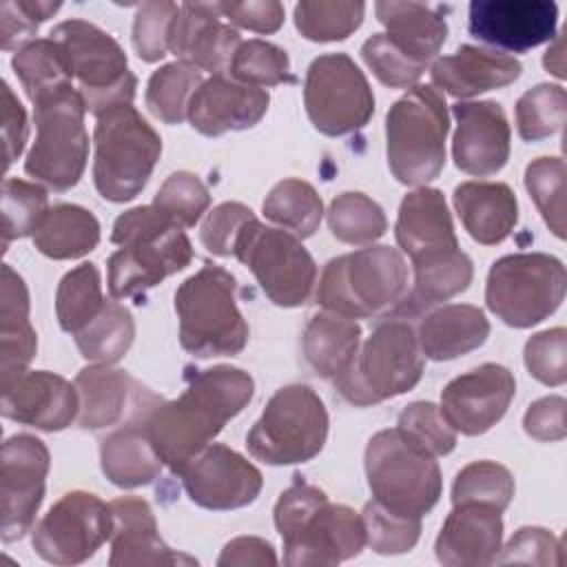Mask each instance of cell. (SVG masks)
Instances as JSON below:
<instances>
[{
	"mask_svg": "<svg viewBox=\"0 0 567 567\" xmlns=\"http://www.w3.org/2000/svg\"><path fill=\"white\" fill-rule=\"evenodd\" d=\"M252 377L233 365H213L190 377L186 390L162 401L137 385L133 410L159 461L173 474L193 461L252 399Z\"/></svg>",
	"mask_w": 567,
	"mask_h": 567,
	"instance_id": "6da1fadb",
	"label": "cell"
},
{
	"mask_svg": "<svg viewBox=\"0 0 567 567\" xmlns=\"http://www.w3.org/2000/svg\"><path fill=\"white\" fill-rule=\"evenodd\" d=\"M401 250L414 266V301L439 303L467 290L472 259L458 248L452 215L441 190L419 186L401 199L394 226Z\"/></svg>",
	"mask_w": 567,
	"mask_h": 567,
	"instance_id": "7a4b0ae2",
	"label": "cell"
},
{
	"mask_svg": "<svg viewBox=\"0 0 567 567\" xmlns=\"http://www.w3.org/2000/svg\"><path fill=\"white\" fill-rule=\"evenodd\" d=\"M111 241L117 246L106 264L113 299L144 295L193 259L184 228L153 204L122 213L113 224Z\"/></svg>",
	"mask_w": 567,
	"mask_h": 567,
	"instance_id": "3957f363",
	"label": "cell"
},
{
	"mask_svg": "<svg viewBox=\"0 0 567 567\" xmlns=\"http://www.w3.org/2000/svg\"><path fill=\"white\" fill-rule=\"evenodd\" d=\"M365 476L372 501L408 518H423L443 489L436 456L399 425L368 441Z\"/></svg>",
	"mask_w": 567,
	"mask_h": 567,
	"instance_id": "277c9868",
	"label": "cell"
},
{
	"mask_svg": "<svg viewBox=\"0 0 567 567\" xmlns=\"http://www.w3.org/2000/svg\"><path fill=\"white\" fill-rule=\"evenodd\" d=\"M179 343L186 352L208 357L239 354L248 343V323L237 308V281L221 266H204L175 290Z\"/></svg>",
	"mask_w": 567,
	"mask_h": 567,
	"instance_id": "5b68a950",
	"label": "cell"
},
{
	"mask_svg": "<svg viewBox=\"0 0 567 567\" xmlns=\"http://www.w3.org/2000/svg\"><path fill=\"white\" fill-rule=\"evenodd\" d=\"M447 104L434 86L416 84L385 115V153L392 175L405 186H425L445 166Z\"/></svg>",
	"mask_w": 567,
	"mask_h": 567,
	"instance_id": "8992f818",
	"label": "cell"
},
{
	"mask_svg": "<svg viewBox=\"0 0 567 567\" xmlns=\"http://www.w3.org/2000/svg\"><path fill=\"white\" fill-rule=\"evenodd\" d=\"M408 288L403 255L390 246H368L326 264L317 303L348 319H365L396 306Z\"/></svg>",
	"mask_w": 567,
	"mask_h": 567,
	"instance_id": "52a82bcc",
	"label": "cell"
},
{
	"mask_svg": "<svg viewBox=\"0 0 567 567\" xmlns=\"http://www.w3.org/2000/svg\"><path fill=\"white\" fill-rule=\"evenodd\" d=\"M93 142V182L97 193L117 204L135 199L162 155L157 131L133 104H120L97 115Z\"/></svg>",
	"mask_w": 567,
	"mask_h": 567,
	"instance_id": "ba28073f",
	"label": "cell"
},
{
	"mask_svg": "<svg viewBox=\"0 0 567 567\" xmlns=\"http://www.w3.org/2000/svg\"><path fill=\"white\" fill-rule=\"evenodd\" d=\"M423 374V354L414 326L403 317L381 321L359 346L352 365L334 379L339 394L359 408L412 390Z\"/></svg>",
	"mask_w": 567,
	"mask_h": 567,
	"instance_id": "9c48e42d",
	"label": "cell"
},
{
	"mask_svg": "<svg viewBox=\"0 0 567 567\" xmlns=\"http://www.w3.org/2000/svg\"><path fill=\"white\" fill-rule=\"evenodd\" d=\"M84 113L78 86L33 102L35 140L24 162L29 177L53 190H69L80 182L89 157Z\"/></svg>",
	"mask_w": 567,
	"mask_h": 567,
	"instance_id": "30bf717a",
	"label": "cell"
},
{
	"mask_svg": "<svg viewBox=\"0 0 567 567\" xmlns=\"http://www.w3.org/2000/svg\"><path fill=\"white\" fill-rule=\"evenodd\" d=\"M328 439V412L319 394L301 383L279 388L246 434L248 452L268 465L315 458Z\"/></svg>",
	"mask_w": 567,
	"mask_h": 567,
	"instance_id": "8fae6325",
	"label": "cell"
},
{
	"mask_svg": "<svg viewBox=\"0 0 567 567\" xmlns=\"http://www.w3.org/2000/svg\"><path fill=\"white\" fill-rule=\"evenodd\" d=\"M567 272L560 259L545 252H516L496 259L487 275V308L512 328H529L558 310Z\"/></svg>",
	"mask_w": 567,
	"mask_h": 567,
	"instance_id": "7c38bea8",
	"label": "cell"
},
{
	"mask_svg": "<svg viewBox=\"0 0 567 567\" xmlns=\"http://www.w3.org/2000/svg\"><path fill=\"white\" fill-rule=\"evenodd\" d=\"M69 58L84 106L95 117L113 106L133 104L137 78L120 42L86 20H64L49 33Z\"/></svg>",
	"mask_w": 567,
	"mask_h": 567,
	"instance_id": "4fadbf2b",
	"label": "cell"
},
{
	"mask_svg": "<svg viewBox=\"0 0 567 567\" xmlns=\"http://www.w3.org/2000/svg\"><path fill=\"white\" fill-rule=\"evenodd\" d=\"M233 257L250 268L275 306L297 308L315 290L317 264L301 239L288 230L268 228L257 217L239 233Z\"/></svg>",
	"mask_w": 567,
	"mask_h": 567,
	"instance_id": "5bb4252c",
	"label": "cell"
},
{
	"mask_svg": "<svg viewBox=\"0 0 567 567\" xmlns=\"http://www.w3.org/2000/svg\"><path fill=\"white\" fill-rule=\"evenodd\" d=\"M303 104L312 126L330 137L363 128L374 113L368 78L346 53H326L310 62Z\"/></svg>",
	"mask_w": 567,
	"mask_h": 567,
	"instance_id": "9a60e30c",
	"label": "cell"
},
{
	"mask_svg": "<svg viewBox=\"0 0 567 567\" xmlns=\"http://www.w3.org/2000/svg\"><path fill=\"white\" fill-rule=\"evenodd\" d=\"M113 518L109 505L91 492L64 494L33 527L31 545L51 565H80L109 538Z\"/></svg>",
	"mask_w": 567,
	"mask_h": 567,
	"instance_id": "2e32d148",
	"label": "cell"
},
{
	"mask_svg": "<svg viewBox=\"0 0 567 567\" xmlns=\"http://www.w3.org/2000/svg\"><path fill=\"white\" fill-rule=\"evenodd\" d=\"M49 450L33 434H13L0 461V532L4 543L22 538L42 505L49 474Z\"/></svg>",
	"mask_w": 567,
	"mask_h": 567,
	"instance_id": "e0dca14e",
	"label": "cell"
},
{
	"mask_svg": "<svg viewBox=\"0 0 567 567\" xmlns=\"http://www.w3.org/2000/svg\"><path fill=\"white\" fill-rule=\"evenodd\" d=\"M279 536L284 540V563L295 567L337 565L365 547L361 514L328 498Z\"/></svg>",
	"mask_w": 567,
	"mask_h": 567,
	"instance_id": "ac0fdd59",
	"label": "cell"
},
{
	"mask_svg": "<svg viewBox=\"0 0 567 567\" xmlns=\"http://www.w3.org/2000/svg\"><path fill=\"white\" fill-rule=\"evenodd\" d=\"M188 498L213 512L250 505L264 485L261 472L239 452L221 443L206 445L179 474Z\"/></svg>",
	"mask_w": 567,
	"mask_h": 567,
	"instance_id": "d6986e66",
	"label": "cell"
},
{
	"mask_svg": "<svg viewBox=\"0 0 567 567\" xmlns=\"http://www.w3.org/2000/svg\"><path fill=\"white\" fill-rule=\"evenodd\" d=\"M514 392L516 381L505 365L483 363L443 388L439 410L454 432L478 436L505 416Z\"/></svg>",
	"mask_w": 567,
	"mask_h": 567,
	"instance_id": "ffe728a7",
	"label": "cell"
},
{
	"mask_svg": "<svg viewBox=\"0 0 567 567\" xmlns=\"http://www.w3.org/2000/svg\"><path fill=\"white\" fill-rule=\"evenodd\" d=\"M558 7L549 0H474L470 33L505 51H529L556 38Z\"/></svg>",
	"mask_w": 567,
	"mask_h": 567,
	"instance_id": "44dd1931",
	"label": "cell"
},
{
	"mask_svg": "<svg viewBox=\"0 0 567 567\" xmlns=\"http://www.w3.org/2000/svg\"><path fill=\"white\" fill-rule=\"evenodd\" d=\"M456 131L452 140V155L456 168L474 177L496 175L509 159L512 131L501 104L456 102L452 106Z\"/></svg>",
	"mask_w": 567,
	"mask_h": 567,
	"instance_id": "7402d4cb",
	"label": "cell"
},
{
	"mask_svg": "<svg viewBox=\"0 0 567 567\" xmlns=\"http://www.w3.org/2000/svg\"><path fill=\"white\" fill-rule=\"evenodd\" d=\"M219 2H184L171 31L168 51L182 62L210 71H228V64L241 44L237 29L221 22Z\"/></svg>",
	"mask_w": 567,
	"mask_h": 567,
	"instance_id": "603a6c76",
	"label": "cell"
},
{
	"mask_svg": "<svg viewBox=\"0 0 567 567\" xmlns=\"http://www.w3.org/2000/svg\"><path fill=\"white\" fill-rule=\"evenodd\" d=\"M270 95L264 89H255L217 73L199 84L188 102L190 126L208 137H217L226 131H244L255 126L268 111Z\"/></svg>",
	"mask_w": 567,
	"mask_h": 567,
	"instance_id": "cb8c5ba5",
	"label": "cell"
},
{
	"mask_svg": "<svg viewBox=\"0 0 567 567\" xmlns=\"http://www.w3.org/2000/svg\"><path fill=\"white\" fill-rule=\"evenodd\" d=\"M78 390L64 377L27 370L2 390V416L44 432H60L78 421Z\"/></svg>",
	"mask_w": 567,
	"mask_h": 567,
	"instance_id": "d4e9b609",
	"label": "cell"
},
{
	"mask_svg": "<svg viewBox=\"0 0 567 567\" xmlns=\"http://www.w3.org/2000/svg\"><path fill=\"white\" fill-rule=\"evenodd\" d=\"M503 518L501 512L465 501L456 503L447 514L434 551L439 563L450 567H483L492 565L501 551Z\"/></svg>",
	"mask_w": 567,
	"mask_h": 567,
	"instance_id": "484cf974",
	"label": "cell"
},
{
	"mask_svg": "<svg viewBox=\"0 0 567 567\" xmlns=\"http://www.w3.org/2000/svg\"><path fill=\"white\" fill-rule=\"evenodd\" d=\"M111 529V567L131 565H193L195 558L175 554L159 536L153 509L137 496H122L109 503Z\"/></svg>",
	"mask_w": 567,
	"mask_h": 567,
	"instance_id": "4316f807",
	"label": "cell"
},
{
	"mask_svg": "<svg viewBox=\"0 0 567 567\" xmlns=\"http://www.w3.org/2000/svg\"><path fill=\"white\" fill-rule=\"evenodd\" d=\"M520 62L498 49L474 44L458 47L452 55L439 58L432 64V84L454 97H472L492 89H501L518 80Z\"/></svg>",
	"mask_w": 567,
	"mask_h": 567,
	"instance_id": "83f0119b",
	"label": "cell"
},
{
	"mask_svg": "<svg viewBox=\"0 0 567 567\" xmlns=\"http://www.w3.org/2000/svg\"><path fill=\"white\" fill-rule=\"evenodd\" d=\"M452 202L467 235L483 246L507 239L518 221L516 195L503 182H463Z\"/></svg>",
	"mask_w": 567,
	"mask_h": 567,
	"instance_id": "f1b7e54d",
	"label": "cell"
},
{
	"mask_svg": "<svg viewBox=\"0 0 567 567\" xmlns=\"http://www.w3.org/2000/svg\"><path fill=\"white\" fill-rule=\"evenodd\" d=\"M414 330L423 357L450 361L481 348L489 337V321L476 306L450 303L427 312Z\"/></svg>",
	"mask_w": 567,
	"mask_h": 567,
	"instance_id": "f546056e",
	"label": "cell"
},
{
	"mask_svg": "<svg viewBox=\"0 0 567 567\" xmlns=\"http://www.w3.org/2000/svg\"><path fill=\"white\" fill-rule=\"evenodd\" d=\"M374 11L385 27L388 40L423 66L436 58L447 38L445 7L423 2H377Z\"/></svg>",
	"mask_w": 567,
	"mask_h": 567,
	"instance_id": "4dcf8cb0",
	"label": "cell"
},
{
	"mask_svg": "<svg viewBox=\"0 0 567 567\" xmlns=\"http://www.w3.org/2000/svg\"><path fill=\"white\" fill-rule=\"evenodd\" d=\"M38 350V337L29 321V290L24 279L9 266H2V301H0V377L7 390L27 372Z\"/></svg>",
	"mask_w": 567,
	"mask_h": 567,
	"instance_id": "1f68e13d",
	"label": "cell"
},
{
	"mask_svg": "<svg viewBox=\"0 0 567 567\" xmlns=\"http://www.w3.org/2000/svg\"><path fill=\"white\" fill-rule=\"evenodd\" d=\"M100 465L104 476L122 487L133 489L153 483L162 472V461L148 441L144 423L133 410V419L106 434L100 443Z\"/></svg>",
	"mask_w": 567,
	"mask_h": 567,
	"instance_id": "d6a6232c",
	"label": "cell"
},
{
	"mask_svg": "<svg viewBox=\"0 0 567 567\" xmlns=\"http://www.w3.org/2000/svg\"><path fill=\"white\" fill-rule=\"evenodd\" d=\"M78 390V425L84 430H104L122 421L126 403L137 383L109 363L82 368L73 381Z\"/></svg>",
	"mask_w": 567,
	"mask_h": 567,
	"instance_id": "836d02e7",
	"label": "cell"
},
{
	"mask_svg": "<svg viewBox=\"0 0 567 567\" xmlns=\"http://www.w3.org/2000/svg\"><path fill=\"white\" fill-rule=\"evenodd\" d=\"M361 346V328L354 319L317 312L303 328L301 348L306 363L323 379H339L354 361Z\"/></svg>",
	"mask_w": 567,
	"mask_h": 567,
	"instance_id": "e575fe53",
	"label": "cell"
},
{
	"mask_svg": "<svg viewBox=\"0 0 567 567\" xmlns=\"http://www.w3.org/2000/svg\"><path fill=\"white\" fill-rule=\"evenodd\" d=\"M35 248L51 259H80L100 241V221L75 204H58L47 210L31 235Z\"/></svg>",
	"mask_w": 567,
	"mask_h": 567,
	"instance_id": "d590c367",
	"label": "cell"
},
{
	"mask_svg": "<svg viewBox=\"0 0 567 567\" xmlns=\"http://www.w3.org/2000/svg\"><path fill=\"white\" fill-rule=\"evenodd\" d=\"M11 66L31 102L73 86V71L62 47L51 38H38L16 51Z\"/></svg>",
	"mask_w": 567,
	"mask_h": 567,
	"instance_id": "8d00e7d4",
	"label": "cell"
},
{
	"mask_svg": "<svg viewBox=\"0 0 567 567\" xmlns=\"http://www.w3.org/2000/svg\"><path fill=\"white\" fill-rule=\"evenodd\" d=\"M264 217L299 239L315 235L323 217V202L312 184L303 179H281L261 204Z\"/></svg>",
	"mask_w": 567,
	"mask_h": 567,
	"instance_id": "74e56055",
	"label": "cell"
},
{
	"mask_svg": "<svg viewBox=\"0 0 567 567\" xmlns=\"http://www.w3.org/2000/svg\"><path fill=\"white\" fill-rule=\"evenodd\" d=\"M73 337L86 361L111 365L128 352L135 337V321L128 308L117 303V299L104 301L102 310Z\"/></svg>",
	"mask_w": 567,
	"mask_h": 567,
	"instance_id": "f35d334b",
	"label": "cell"
},
{
	"mask_svg": "<svg viewBox=\"0 0 567 567\" xmlns=\"http://www.w3.org/2000/svg\"><path fill=\"white\" fill-rule=\"evenodd\" d=\"M202 82L204 78L197 66L182 60L168 62L148 78L146 106L164 124H182L188 113V102Z\"/></svg>",
	"mask_w": 567,
	"mask_h": 567,
	"instance_id": "ab89813d",
	"label": "cell"
},
{
	"mask_svg": "<svg viewBox=\"0 0 567 567\" xmlns=\"http://www.w3.org/2000/svg\"><path fill=\"white\" fill-rule=\"evenodd\" d=\"M332 237L348 246H372L383 237L388 219L383 208L363 193L348 190L332 199L328 210Z\"/></svg>",
	"mask_w": 567,
	"mask_h": 567,
	"instance_id": "60d3db41",
	"label": "cell"
},
{
	"mask_svg": "<svg viewBox=\"0 0 567 567\" xmlns=\"http://www.w3.org/2000/svg\"><path fill=\"white\" fill-rule=\"evenodd\" d=\"M104 306L100 270L95 264H80L69 270L55 292V315L64 332L82 330Z\"/></svg>",
	"mask_w": 567,
	"mask_h": 567,
	"instance_id": "b9f144b4",
	"label": "cell"
},
{
	"mask_svg": "<svg viewBox=\"0 0 567 567\" xmlns=\"http://www.w3.org/2000/svg\"><path fill=\"white\" fill-rule=\"evenodd\" d=\"M228 75L255 89L277 86L295 80L290 73L288 53L281 47L259 38L246 40L237 47L228 64Z\"/></svg>",
	"mask_w": 567,
	"mask_h": 567,
	"instance_id": "7bdbcfd3",
	"label": "cell"
},
{
	"mask_svg": "<svg viewBox=\"0 0 567 567\" xmlns=\"http://www.w3.org/2000/svg\"><path fill=\"white\" fill-rule=\"evenodd\" d=\"M49 210V195L38 182L4 177L2 184V250L13 239L33 235Z\"/></svg>",
	"mask_w": 567,
	"mask_h": 567,
	"instance_id": "ee69618b",
	"label": "cell"
},
{
	"mask_svg": "<svg viewBox=\"0 0 567 567\" xmlns=\"http://www.w3.org/2000/svg\"><path fill=\"white\" fill-rule=\"evenodd\" d=\"M567 115V95L560 84H536L516 102V128L525 142L556 135Z\"/></svg>",
	"mask_w": 567,
	"mask_h": 567,
	"instance_id": "f6af8a7d",
	"label": "cell"
},
{
	"mask_svg": "<svg viewBox=\"0 0 567 567\" xmlns=\"http://www.w3.org/2000/svg\"><path fill=\"white\" fill-rule=\"evenodd\" d=\"M363 2H299L295 7V27L306 40L334 42L346 40L363 22Z\"/></svg>",
	"mask_w": 567,
	"mask_h": 567,
	"instance_id": "bcb514c9",
	"label": "cell"
},
{
	"mask_svg": "<svg viewBox=\"0 0 567 567\" xmlns=\"http://www.w3.org/2000/svg\"><path fill=\"white\" fill-rule=\"evenodd\" d=\"M514 498V476L494 461H474L465 465L452 485V505L474 501L503 512Z\"/></svg>",
	"mask_w": 567,
	"mask_h": 567,
	"instance_id": "7dc6e473",
	"label": "cell"
},
{
	"mask_svg": "<svg viewBox=\"0 0 567 567\" xmlns=\"http://www.w3.org/2000/svg\"><path fill=\"white\" fill-rule=\"evenodd\" d=\"M525 188L549 230L565 237V162L560 157H536L525 168Z\"/></svg>",
	"mask_w": 567,
	"mask_h": 567,
	"instance_id": "c3c4849f",
	"label": "cell"
},
{
	"mask_svg": "<svg viewBox=\"0 0 567 567\" xmlns=\"http://www.w3.org/2000/svg\"><path fill=\"white\" fill-rule=\"evenodd\" d=\"M153 206L182 228H190L210 206V195L197 175L177 171L164 179L153 199Z\"/></svg>",
	"mask_w": 567,
	"mask_h": 567,
	"instance_id": "681fc988",
	"label": "cell"
},
{
	"mask_svg": "<svg viewBox=\"0 0 567 567\" xmlns=\"http://www.w3.org/2000/svg\"><path fill=\"white\" fill-rule=\"evenodd\" d=\"M361 518L365 527V545L383 556L410 551L421 536V518L392 514L377 501L365 503Z\"/></svg>",
	"mask_w": 567,
	"mask_h": 567,
	"instance_id": "f907efd6",
	"label": "cell"
},
{
	"mask_svg": "<svg viewBox=\"0 0 567 567\" xmlns=\"http://www.w3.org/2000/svg\"><path fill=\"white\" fill-rule=\"evenodd\" d=\"M179 16L175 2H144L133 20V49L140 60L157 62L168 53L171 31Z\"/></svg>",
	"mask_w": 567,
	"mask_h": 567,
	"instance_id": "816d5d0a",
	"label": "cell"
},
{
	"mask_svg": "<svg viewBox=\"0 0 567 567\" xmlns=\"http://www.w3.org/2000/svg\"><path fill=\"white\" fill-rule=\"evenodd\" d=\"M361 58L368 64V69L392 89H412L416 86L419 78L427 66L414 62L403 51H399L385 33L370 35L361 47Z\"/></svg>",
	"mask_w": 567,
	"mask_h": 567,
	"instance_id": "f5cc1de1",
	"label": "cell"
},
{
	"mask_svg": "<svg viewBox=\"0 0 567 567\" xmlns=\"http://www.w3.org/2000/svg\"><path fill=\"white\" fill-rule=\"evenodd\" d=\"M525 368L545 385H563L567 381V330L551 328L536 332L525 343Z\"/></svg>",
	"mask_w": 567,
	"mask_h": 567,
	"instance_id": "db71d44e",
	"label": "cell"
},
{
	"mask_svg": "<svg viewBox=\"0 0 567 567\" xmlns=\"http://www.w3.org/2000/svg\"><path fill=\"white\" fill-rule=\"evenodd\" d=\"M62 4L47 0H4L0 2V49L13 51L31 42L38 27Z\"/></svg>",
	"mask_w": 567,
	"mask_h": 567,
	"instance_id": "11a10c76",
	"label": "cell"
},
{
	"mask_svg": "<svg viewBox=\"0 0 567 567\" xmlns=\"http://www.w3.org/2000/svg\"><path fill=\"white\" fill-rule=\"evenodd\" d=\"M396 425L425 445L434 456H445L456 447V432L443 419L439 405L430 401H414L405 405Z\"/></svg>",
	"mask_w": 567,
	"mask_h": 567,
	"instance_id": "9f6ffc18",
	"label": "cell"
},
{
	"mask_svg": "<svg viewBox=\"0 0 567 567\" xmlns=\"http://www.w3.org/2000/svg\"><path fill=\"white\" fill-rule=\"evenodd\" d=\"M255 219V213L239 202H224L215 206L199 228V239L210 255L233 257L235 244L244 226Z\"/></svg>",
	"mask_w": 567,
	"mask_h": 567,
	"instance_id": "6f0895ef",
	"label": "cell"
},
{
	"mask_svg": "<svg viewBox=\"0 0 567 567\" xmlns=\"http://www.w3.org/2000/svg\"><path fill=\"white\" fill-rule=\"evenodd\" d=\"M494 563L520 565H563L560 540L543 527H520L501 549Z\"/></svg>",
	"mask_w": 567,
	"mask_h": 567,
	"instance_id": "680465c9",
	"label": "cell"
},
{
	"mask_svg": "<svg viewBox=\"0 0 567 567\" xmlns=\"http://www.w3.org/2000/svg\"><path fill=\"white\" fill-rule=\"evenodd\" d=\"M219 11L235 27L255 33H275L284 24V4L277 0L219 2Z\"/></svg>",
	"mask_w": 567,
	"mask_h": 567,
	"instance_id": "91938a15",
	"label": "cell"
},
{
	"mask_svg": "<svg viewBox=\"0 0 567 567\" xmlns=\"http://www.w3.org/2000/svg\"><path fill=\"white\" fill-rule=\"evenodd\" d=\"M565 408L567 401L563 396H543L534 401L525 416H523V427L525 432L536 439V441H563L567 434L565 427Z\"/></svg>",
	"mask_w": 567,
	"mask_h": 567,
	"instance_id": "94428289",
	"label": "cell"
},
{
	"mask_svg": "<svg viewBox=\"0 0 567 567\" xmlns=\"http://www.w3.org/2000/svg\"><path fill=\"white\" fill-rule=\"evenodd\" d=\"M29 135L27 113L11 86L2 82V142H4V171L20 157Z\"/></svg>",
	"mask_w": 567,
	"mask_h": 567,
	"instance_id": "6125c7cd",
	"label": "cell"
},
{
	"mask_svg": "<svg viewBox=\"0 0 567 567\" xmlns=\"http://www.w3.org/2000/svg\"><path fill=\"white\" fill-rule=\"evenodd\" d=\"M217 565H277V556L268 540L259 536H239L226 543L217 558Z\"/></svg>",
	"mask_w": 567,
	"mask_h": 567,
	"instance_id": "be15d7a7",
	"label": "cell"
},
{
	"mask_svg": "<svg viewBox=\"0 0 567 567\" xmlns=\"http://www.w3.org/2000/svg\"><path fill=\"white\" fill-rule=\"evenodd\" d=\"M565 47H563V35H556L554 44L547 49L545 58H543V64L547 71H551L556 78H565V55H563Z\"/></svg>",
	"mask_w": 567,
	"mask_h": 567,
	"instance_id": "e7e4bbea",
	"label": "cell"
}]
</instances>
